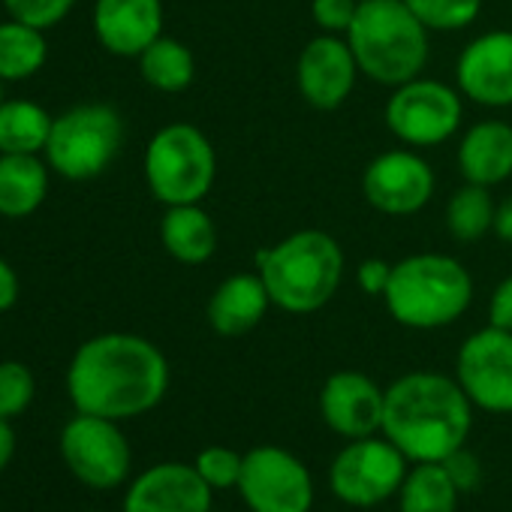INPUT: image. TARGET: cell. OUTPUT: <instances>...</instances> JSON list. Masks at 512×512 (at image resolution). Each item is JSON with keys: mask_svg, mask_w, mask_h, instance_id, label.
<instances>
[{"mask_svg": "<svg viewBox=\"0 0 512 512\" xmlns=\"http://www.w3.org/2000/svg\"><path fill=\"white\" fill-rule=\"evenodd\" d=\"M166 353L133 332H103L76 347L67 365V395L76 413L115 422L157 410L169 392Z\"/></svg>", "mask_w": 512, "mask_h": 512, "instance_id": "obj_1", "label": "cell"}, {"mask_svg": "<svg viewBox=\"0 0 512 512\" xmlns=\"http://www.w3.org/2000/svg\"><path fill=\"white\" fill-rule=\"evenodd\" d=\"M473 404L455 374L410 371L386 386L383 437H389L410 464L446 461L467 446L473 428Z\"/></svg>", "mask_w": 512, "mask_h": 512, "instance_id": "obj_2", "label": "cell"}, {"mask_svg": "<svg viewBox=\"0 0 512 512\" xmlns=\"http://www.w3.org/2000/svg\"><path fill=\"white\" fill-rule=\"evenodd\" d=\"M344 272V250L323 229H299L256 253V275L263 278L272 305L296 317L326 308L341 290Z\"/></svg>", "mask_w": 512, "mask_h": 512, "instance_id": "obj_3", "label": "cell"}, {"mask_svg": "<svg viewBox=\"0 0 512 512\" xmlns=\"http://www.w3.org/2000/svg\"><path fill=\"white\" fill-rule=\"evenodd\" d=\"M389 317L416 332H434L458 323L473 302V278L449 253H413L392 263L383 293Z\"/></svg>", "mask_w": 512, "mask_h": 512, "instance_id": "obj_4", "label": "cell"}, {"mask_svg": "<svg viewBox=\"0 0 512 512\" xmlns=\"http://www.w3.org/2000/svg\"><path fill=\"white\" fill-rule=\"evenodd\" d=\"M431 31L407 10L404 0H362L347 43L365 79L398 88L422 76L428 64Z\"/></svg>", "mask_w": 512, "mask_h": 512, "instance_id": "obj_5", "label": "cell"}, {"mask_svg": "<svg viewBox=\"0 0 512 512\" xmlns=\"http://www.w3.org/2000/svg\"><path fill=\"white\" fill-rule=\"evenodd\" d=\"M145 184L163 205L202 202L217 178V154L211 139L187 121L160 127L145 148Z\"/></svg>", "mask_w": 512, "mask_h": 512, "instance_id": "obj_6", "label": "cell"}, {"mask_svg": "<svg viewBox=\"0 0 512 512\" xmlns=\"http://www.w3.org/2000/svg\"><path fill=\"white\" fill-rule=\"evenodd\" d=\"M121 148V112L109 103H79L55 115L43 157L64 181H94L118 160Z\"/></svg>", "mask_w": 512, "mask_h": 512, "instance_id": "obj_7", "label": "cell"}, {"mask_svg": "<svg viewBox=\"0 0 512 512\" xmlns=\"http://www.w3.org/2000/svg\"><path fill=\"white\" fill-rule=\"evenodd\" d=\"M64 467L76 482L94 491H112L133 476V446L121 422L91 413H73L58 437Z\"/></svg>", "mask_w": 512, "mask_h": 512, "instance_id": "obj_8", "label": "cell"}, {"mask_svg": "<svg viewBox=\"0 0 512 512\" xmlns=\"http://www.w3.org/2000/svg\"><path fill=\"white\" fill-rule=\"evenodd\" d=\"M410 458L383 434L347 440L329 464V491L353 506L374 509L398 497Z\"/></svg>", "mask_w": 512, "mask_h": 512, "instance_id": "obj_9", "label": "cell"}, {"mask_svg": "<svg viewBox=\"0 0 512 512\" xmlns=\"http://www.w3.org/2000/svg\"><path fill=\"white\" fill-rule=\"evenodd\" d=\"M386 127L407 148H434L449 142L464 121V97L458 88L416 76L392 88L386 100Z\"/></svg>", "mask_w": 512, "mask_h": 512, "instance_id": "obj_10", "label": "cell"}, {"mask_svg": "<svg viewBox=\"0 0 512 512\" xmlns=\"http://www.w3.org/2000/svg\"><path fill=\"white\" fill-rule=\"evenodd\" d=\"M235 491L250 512H311L317 500L308 464L275 443L244 452Z\"/></svg>", "mask_w": 512, "mask_h": 512, "instance_id": "obj_11", "label": "cell"}, {"mask_svg": "<svg viewBox=\"0 0 512 512\" xmlns=\"http://www.w3.org/2000/svg\"><path fill=\"white\" fill-rule=\"evenodd\" d=\"M455 380L476 410L512 416V332L488 323L467 335L455 356Z\"/></svg>", "mask_w": 512, "mask_h": 512, "instance_id": "obj_12", "label": "cell"}, {"mask_svg": "<svg viewBox=\"0 0 512 512\" xmlns=\"http://www.w3.org/2000/svg\"><path fill=\"white\" fill-rule=\"evenodd\" d=\"M437 190L431 163L413 148H392L377 154L362 175L365 202L389 217H410L422 211Z\"/></svg>", "mask_w": 512, "mask_h": 512, "instance_id": "obj_13", "label": "cell"}, {"mask_svg": "<svg viewBox=\"0 0 512 512\" xmlns=\"http://www.w3.org/2000/svg\"><path fill=\"white\" fill-rule=\"evenodd\" d=\"M359 76L362 70L356 64V55L347 37L338 34H317L314 40L305 43L296 61L299 94L317 112L341 109L350 100Z\"/></svg>", "mask_w": 512, "mask_h": 512, "instance_id": "obj_14", "label": "cell"}, {"mask_svg": "<svg viewBox=\"0 0 512 512\" xmlns=\"http://www.w3.org/2000/svg\"><path fill=\"white\" fill-rule=\"evenodd\" d=\"M455 88L464 100L485 109L512 106V31L473 37L455 64Z\"/></svg>", "mask_w": 512, "mask_h": 512, "instance_id": "obj_15", "label": "cell"}, {"mask_svg": "<svg viewBox=\"0 0 512 512\" xmlns=\"http://www.w3.org/2000/svg\"><path fill=\"white\" fill-rule=\"evenodd\" d=\"M214 491L193 464L160 461L130 476L121 512H211Z\"/></svg>", "mask_w": 512, "mask_h": 512, "instance_id": "obj_16", "label": "cell"}, {"mask_svg": "<svg viewBox=\"0 0 512 512\" xmlns=\"http://www.w3.org/2000/svg\"><path fill=\"white\" fill-rule=\"evenodd\" d=\"M386 389L362 371H335L320 389V416L326 428L344 440L383 431Z\"/></svg>", "mask_w": 512, "mask_h": 512, "instance_id": "obj_17", "label": "cell"}, {"mask_svg": "<svg viewBox=\"0 0 512 512\" xmlns=\"http://www.w3.org/2000/svg\"><path fill=\"white\" fill-rule=\"evenodd\" d=\"M163 0H94V37L115 58H139L163 37Z\"/></svg>", "mask_w": 512, "mask_h": 512, "instance_id": "obj_18", "label": "cell"}, {"mask_svg": "<svg viewBox=\"0 0 512 512\" xmlns=\"http://www.w3.org/2000/svg\"><path fill=\"white\" fill-rule=\"evenodd\" d=\"M269 308L275 305L260 275H229L214 287L205 317L214 335L241 338L266 320Z\"/></svg>", "mask_w": 512, "mask_h": 512, "instance_id": "obj_19", "label": "cell"}, {"mask_svg": "<svg viewBox=\"0 0 512 512\" xmlns=\"http://www.w3.org/2000/svg\"><path fill=\"white\" fill-rule=\"evenodd\" d=\"M458 169L470 184L488 190L503 184L512 175V124L488 118L467 127L458 142Z\"/></svg>", "mask_w": 512, "mask_h": 512, "instance_id": "obj_20", "label": "cell"}, {"mask_svg": "<svg viewBox=\"0 0 512 512\" xmlns=\"http://www.w3.org/2000/svg\"><path fill=\"white\" fill-rule=\"evenodd\" d=\"M160 244L181 266H202L217 253L220 232L214 217L202 208V202L166 205L160 220Z\"/></svg>", "mask_w": 512, "mask_h": 512, "instance_id": "obj_21", "label": "cell"}, {"mask_svg": "<svg viewBox=\"0 0 512 512\" xmlns=\"http://www.w3.org/2000/svg\"><path fill=\"white\" fill-rule=\"evenodd\" d=\"M49 175L43 154H0V217H31L49 196Z\"/></svg>", "mask_w": 512, "mask_h": 512, "instance_id": "obj_22", "label": "cell"}, {"mask_svg": "<svg viewBox=\"0 0 512 512\" xmlns=\"http://www.w3.org/2000/svg\"><path fill=\"white\" fill-rule=\"evenodd\" d=\"M395 500L398 512H458L461 491L443 461H419L410 464Z\"/></svg>", "mask_w": 512, "mask_h": 512, "instance_id": "obj_23", "label": "cell"}, {"mask_svg": "<svg viewBox=\"0 0 512 512\" xmlns=\"http://www.w3.org/2000/svg\"><path fill=\"white\" fill-rule=\"evenodd\" d=\"M49 61L46 31L25 25L19 19L0 22V82H28Z\"/></svg>", "mask_w": 512, "mask_h": 512, "instance_id": "obj_24", "label": "cell"}, {"mask_svg": "<svg viewBox=\"0 0 512 512\" xmlns=\"http://www.w3.org/2000/svg\"><path fill=\"white\" fill-rule=\"evenodd\" d=\"M52 115L25 97L0 103V154H43L52 133Z\"/></svg>", "mask_w": 512, "mask_h": 512, "instance_id": "obj_25", "label": "cell"}, {"mask_svg": "<svg viewBox=\"0 0 512 512\" xmlns=\"http://www.w3.org/2000/svg\"><path fill=\"white\" fill-rule=\"evenodd\" d=\"M139 76L148 88L160 94H181L196 79L193 52L175 37H157L139 58Z\"/></svg>", "mask_w": 512, "mask_h": 512, "instance_id": "obj_26", "label": "cell"}, {"mask_svg": "<svg viewBox=\"0 0 512 512\" xmlns=\"http://www.w3.org/2000/svg\"><path fill=\"white\" fill-rule=\"evenodd\" d=\"M494 214L497 205L488 187L464 181V187H458L446 202V229L458 244H473L494 232Z\"/></svg>", "mask_w": 512, "mask_h": 512, "instance_id": "obj_27", "label": "cell"}, {"mask_svg": "<svg viewBox=\"0 0 512 512\" xmlns=\"http://www.w3.org/2000/svg\"><path fill=\"white\" fill-rule=\"evenodd\" d=\"M404 4L431 34H455L473 25L482 13V0H404Z\"/></svg>", "mask_w": 512, "mask_h": 512, "instance_id": "obj_28", "label": "cell"}, {"mask_svg": "<svg viewBox=\"0 0 512 512\" xmlns=\"http://www.w3.org/2000/svg\"><path fill=\"white\" fill-rule=\"evenodd\" d=\"M37 398V377L34 371L19 359L0 362V419L16 422L31 410Z\"/></svg>", "mask_w": 512, "mask_h": 512, "instance_id": "obj_29", "label": "cell"}, {"mask_svg": "<svg viewBox=\"0 0 512 512\" xmlns=\"http://www.w3.org/2000/svg\"><path fill=\"white\" fill-rule=\"evenodd\" d=\"M241 464H244V455L235 452L232 446H205V449H199V455L193 458L196 473L202 476V482H205L211 491L238 488Z\"/></svg>", "mask_w": 512, "mask_h": 512, "instance_id": "obj_30", "label": "cell"}, {"mask_svg": "<svg viewBox=\"0 0 512 512\" xmlns=\"http://www.w3.org/2000/svg\"><path fill=\"white\" fill-rule=\"evenodd\" d=\"M76 4L79 0H4V10L10 19H19L40 31H52L73 13Z\"/></svg>", "mask_w": 512, "mask_h": 512, "instance_id": "obj_31", "label": "cell"}, {"mask_svg": "<svg viewBox=\"0 0 512 512\" xmlns=\"http://www.w3.org/2000/svg\"><path fill=\"white\" fill-rule=\"evenodd\" d=\"M362 0H311V19L320 28V34H338L347 37L350 25L359 16Z\"/></svg>", "mask_w": 512, "mask_h": 512, "instance_id": "obj_32", "label": "cell"}, {"mask_svg": "<svg viewBox=\"0 0 512 512\" xmlns=\"http://www.w3.org/2000/svg\"><path fill=\"white\" fill-rule=\"evenodd\" d=\"M443 467L449 470V476H452V482L458 485L461 494L476 491L479 482H482V464H479V458H476L467 446H461L458 452H452V455L443 461Z\"/></svg>", "mask_w": 512, "mask_h": 512, "instance_id": "obj_33", "label": "cell"}, {"mask_svg": "<svg viewBox=\"0 0 512 512\" xmlns=\"http://www.w3.org/2000/svg\"><path fill=\"white\" fill-rule=\"evenodd\" d=\"M389 278H392V263L380 260V256H371V260H362L356 266V284L365 296H380L386 293L389 287Z\"/></svg>", "mask_w": 512, "mask_h": 512, "instance_id": "obj_34", "label": "cell"}, {"mask_svg": "<svg viewBox=\"0 0 512 512\" xmlns=\"http://www.w3.org/2000/svg\"><path fill=\"white\" fill-rule=\"evenodd\" d=\"M488 323L512 332V275H506L488 299Z\"/></svg>", "mask_w": 512, "mask_h": 512, "instance_id": "obj_35", "label": "cell"}, {"mask_svg": "<svg viewBox=\"0 0 512 512\" xmlns=\"http://www.w3.org/2000/svg\"><path fill=\"white\" fill-rule=\"evenodd\" d=\"M19 293H22V284H19L16 269L4 260V256H0V314H7V311L16 308Z\"/></svg>", "mask_w": 512, "mask_h": 512, "instance_id": "obj_36", "label": "cell"}, {"mask_svg": "<svg viewBox=\"0 0 512 512\" xmlns=\"http://www.w3.org/2000/svg\"><path fill=\"white\" fill-rule=\"evenodd\" d=\"M16 446H19V437H16L13 422H10V419H0V476H4L7 467L13 464Z\"/></svg>", "mask_w": 512, "mask_h": 512, "instance_id": "obj_37", "label": "cell"}, {"mask_svg": "<svg viewBox=\"0 0 512 512\" xmlns=\"http://www.w3.org/2000/svg\"><path fill=\"white\" fill-rule=\"evenodd\" d=\"M494 235L506 244H512V193L497 205V214H494Z\"/></svg>", "mask_w": 512, "mask_h": 512, "instance_id": "obj_38", "label": "cell"}, {"mask_svg": "<svg viewBox=\"0 0 512 512\" xmlns=\"http://www.w3.org/2000/svg\"><path fill=\"white\" fill-rule=\"evenodd\" d=\"M0 103H4V82H0Z\"/></svg>", "mask_w": 512, "mask_h": 512, "instance_id": "obj_39", "label": "cell"}, {"mask_svg": "<svg viewBox=\"0 0 512 512\" xmlns=\"http://www.w3.org/2000/svg\"><path fill=\"white\" fill-rule=\"evenodd\" d=\"M85 512H103V509H85Z\"/></svg>", "mask_w": 512, "mask_h": 512, "instance_id": "obj_40", "label": "cell"}]
</instances>
